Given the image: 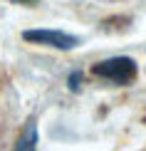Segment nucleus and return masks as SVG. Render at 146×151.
Listing matches in <instances>:
<instances>
[{"instance_id":"nucleus-1","label":"nucleus","mask_w":146,"mask_h":151,"mask_svg":"<svg viewBox=\"0 0 146 151\" xmlns=\"http://www.w3.org/2000/svg\"><path fill=\"white\" fill-rule=\"evenodd\" d=\"M92 74L111 84H129L136 79V62L131 57H109L92 67Z\"/></svg>"},{"instance_id":"nucleus-2","label":"nucleus","mask_w":146,"mask_h":151,"mask_svg":"<svg viewBox=\"0 0 146 151\" xmlns=\"http://www.w3.org/2000/svg\"><path fill=\"white\" fill-rule=\"evenodd\" d=\"M22 40L35 42V45H50V47H57V50H72V47L79 45V37L67 35L62 30H25Z\"/></svg>"},{"instance_id":"nucleus-3","label":"nucleus","mask_w":146,"mask_h":151,"mask_svg":"<svg viewBox=\"0 0 146 151\" xmlns=\"http://www.w3.org/2000/svg\"><path fill=\"white\" fill-rule=\"evenodd\" d=\"M35 146H37V127H35V122H30L27 129H25V134L17 141L15 151H35Z\"/></svg>"},{"instance_id":"nucleus-4","label":"nucleus","mask_w":146,"mask_h":151,"mask_svg":"<svg viewBox=\"0 0 146 151\" xmlns=\"http://www.w3.org/2000/svg\"><path fill=\"white\" fill-rule=\"evenodd\" d=\"M79 82H82V72H72L69 74V89L79 92Z\"/></svg>"},{"instance_id":"nucleus-5","label":"nucleus","mask_w":146,"mask_h":151,"mask_svg":"<svg viewBox=\"0 0 146 151\" xmlns=\"http://www.w3.org/2000/svg\"><path fill=\"white\" fill-rule=\"evenodd\" d=\"M20 3H37V0H20Z\"/></svg>"}]
</instances>
